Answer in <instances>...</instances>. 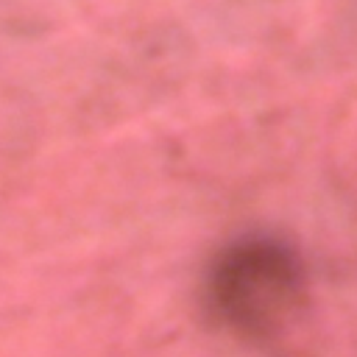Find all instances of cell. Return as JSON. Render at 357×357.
Masks as SVG:
<instances>
[{
    "label": "cell",
    "instance_id": "obj_1",
    "mask_svg": "<svg viewBox=\"0 0 357 357\" xmlns=\"http://www.w3.org/2000/svg\"><path fill=\"white\" fill-rule=\"evenodd\" d=\"M212 312L243 340L282 351L310 315V276L301 254L273 234H245L212 262Z\"/></svg>",
    "mask_w": 357,
    "mask_h": 357
}]
</instances>
